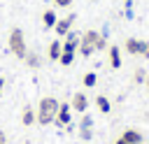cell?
Instances as JSON below:
<instances>
[{"mask_svg": "<svg viewBox=\"0 0 149 144\" xmlns=\"http://www.w3.org/2000/svg\"><path fill=\"white\" fill-rule=\"evenodd\" d=\"M121 139L128 142V144H142V132L135 130V128H128V130L121 132Z\"/></svg>", "mask_w": 149, "mask_h": 144, "instance_id": "cell-9", "label": "cell"}, {"mask_svg": "<svg viewBox=\"0 0 149 144\" xmlns=\"http://www.w3.org/2000/svg\"><path fill=\"white\" fill-rule=\"evenodd\" d=\"M107 51H109V65L114 67V70H119L121 67V49L119 46H107Z\"/></svg>", "mask_w": 149, "mask_h": 144, "instance_id": "cell-12", "label": "cell"}, {"mask_svg": "<svg viewBox=\"0 0 149 144\" xmlns=\"http://www.w3.org/2000/svg\"><path fill=\"white\" fill-rule=\"evenodd\" d=\"M56 21H58L56 12H54V9H44V14H42V23H44V28H54Z\"/></svg>", "mask_w": 149, "mask_h": 144, "instance_id": "cell-14", "label": "cell"}, {"mask_svg": "<svg viewBox=\"0 0 149 144\" xmlns=\"http://www.w3.org/2000/svg\"><path fill=\"white\" fill-rule=\"evenodd\" d=\"M58 105H61V102H58L54 95H44V98L37 102V111H35L37 121H35V123H40V125H49V123H54L56 111H58Z\"/></svg>", "mask_w": 149, "mask_h": 144, "instance_id": "cell-1", "label": "cell"}, {"mask_svg": "<svg viewBox=\"0 0 149 144\" xmlns=\"http://www.w3.org/2000/svg\"><path fill=\"white\" fill-rule=\"evenodd\" d=\"M7 46H9V51H12L19 60H23V58H26V53H28V44H26V35H23V30H21V28H12V30H9Z\"/></svg>", "mask_w": 149, "mask_h": 144, "instance_id": "cell-2", "label": "cell"}, {"mask_svg": "<svg viewBox=\"0 0 149 144\" xmlns=\"http://www.w3.org/2000/svg\"><path fill=\"white\" fill-rule=\"evenodd\" d=\"M35 121H37V116H35V109H33L30 105H26V107L21 109V123H23L26 128H30Z\"/></svg>", "mask_w": 149, "mask_h": 144, "instance_id": "cell-10", "label": "cell"}, {"mask_svg": "<svg viewBox=\"0 0 149 144\" xmlns=\"http://www.w3.org/2000/svg\"><path fill=\"white\" fill-rule=\"evenodd\" d=\"M23 63H26L30 70H37V67L42 65V58H40V53H37V51H28V53H26V58H23Z\"/></svg>", "mask_w": 149, "mask_h": 144, "instance_id": "cell-13", "label": "cell"}, {"mask_svg": "<svg viewBox=\"0 0 149 144\" xmlns=\"http://www.w3.org/2000/svg\"><path fill=\"white\" fill-rule=\"evenodd\" d=\"M72 23H74V14H68V16L58 19V21H56V26H54L56 35H58V37H65V35L72 30Z\"/></svg>", "mask_w": 149, "mask_h": 144, "instance_id": "cell-5", "label": "cell"}, {"mask_svg": "<svg viewBox=\"0 0 149 144\" xmlns=\"http://www.w3.org/2000/svg\"><path fill=\"white\" fill-rule=\"evenodd\" d=\"M70 121H72V107H70V102H61L54 123L61 125V128H65V125H70Z\"/></svg>", "mask_w": 149, "mask_h": 144, "instance_id": "cell-4", "label": "cell"}, {"mask_svg": "<svg viewBox=\"0 0 149 144\" xmlns=\"http://www.w3.org/2000/svg\"><path fill=\"white\" fill-rule=\"evenodd\" d=\"M70 107H72L74 111L84 114V111L88 109V98H86L84 93H74V95H72V100H70Z\"/></svg>", "mask_w": 149, "mask_h": 144, "instance_id": "cell-8", "label": "cell"}, {"mask_svg": "<svg viewBox=\"0 0 149 144\" xmlns=\"http://www.w3.org/2000/svg\"><path fill=\"white\" fill-rule=\"evenodd\" d=\"M98 37H100V33L98 30H86L84 35H81V39H79V53L84 56V58H88L93 51H95V42H98Z\"/></svg>", "mask_w": 149, "mask_h": 144, "instance_id": "cell-3", "label": "cell"}, {"mask_svg": "<svg viewBox=\"0 0 149 144\" xmlns=\"http://www.w3.org/2000/svg\"><path fill=\"white\" fill-rule=\"evenodd\" d=\"M79 39H81V35L79 33H74V30H70L68 35H65V39H63V51H77L79 49Z\"/></svg>", "mask_w": 149, "mask_h": 144, "instance_id": "cell-7", "label": "cell"}, {"mask_svg": "<svg viewBox=\"0 0 149 144\" xmlns=\"http://www.w3.org/2000/svg\"><path fill=\"white\" fill-rule=\"evenodd\" d=\"M133 79H135V81H137V84H142V81H144V79H147V72H144V70H142V67H137V70H135V74H133Z\"/></svg>", "mask_w": 149, "mask_h": 144, "instance_id": "cell-19", "label": "cell"}, {"mask_svg": "<svg viewBox=\"0 0 149 144\" xmlns=\"http://www.w3.org/2000/svg\"><path fill=\"white\" fill-rule=\"evenodd\" d=\"M72 2H74V0H54V5H56V7H63V9H65V7H70Z\"/></svg>", "mask_w": 149, "mask_h": 144, "instance_id": "cell-22", "label": "cell"}, {"mask_svg": "<svg viewBox=\"0 0 149 144\" xmlns=\"http://www.w3.org/2000/svg\"><path fill=\"white\" fill-rule=\"evenodd\" d=\"M72 60H74V53H72V51H63V53H61V58H58V63H61V65H65V67H68V65H72Z\"/></svg>", "mask_w": 149, "mask_h": 144, "instance_id": "cell-17", "label": "cell"}, {"mask_svg": "<svg viewBox=\"0 0 149 144\" xmlns=\"http://www.w3.org/2000/svg\"><path fill=\"white\" fill-rule=\"evenodd\" d=\"M142 144H144V142H142Z\"/></svg>", "mask_w": 149, "mask_h": 144, "instance_id": "cell-28", "label": "cell"}, {"mask_svg": "<svg viewBox=\"0 0 149 144\" xmlns=\"http://www.w3.org/2000/svg\"><path fill=\"white\" fill-rule=\"evenodd\" d=\"M144 44H147V39H137V37H128L126 42H123V49L130 53V56H142V51H144Z\"/></svg>", "mask_w": 149, "mask_h": 144, "instance_id": "cell-6", "label": "cell"}, {"mask_svg": "<svg viewBox=\"0 0 149 144\" xmlns=\"http://www.w3.org/2000/svg\"><path fill=\"white\" fill-rule=\"evenodd\" d=\"M114 144H128V142H123V139H121V137H119V139H116V142H114Z\"/></svg>", "mask_w": 149, "mask_h": 144, "instance_id": "cell-26", "label": "cell"}, {"mask_svg": "<svg viewBox=\"0 0 149 144\" xmlns=\"http://www.w3.org/2000/svg\"><path fill=\"white\" fill-rule=\"evenodd\" d=\"M0 144H7V135H5L2 130H0Z\"/></svg>", "mask_w": 149, "mask_h": 144, "instance_id": "cell-24", "label": "cell"}, {"mask_svg": "<svg viewBox=\"0 0 149 144\" xmlns=\"http://www.w3.org/2000/svg\"><path fill=\"white\" fill-rule=\"evenodd\" d=\"M81 81H84L86 88H93V86L98 84V74H95V72H86V74L81 77Z\"/></svg>", "mask_w": 149, "mask_h": 144, "instance_id": "cell-16", "label": "cell"}, {"mask_svg": "<svg viewBox=\"0 0 149 144\" xmlns=\"http://www.w3.org/2000/svg\"><path fill=\"white\" fill-rule=\"evenodd\" d=\"M61 53H63V42H61V39H54V42L49 44V49H47L49 60H58V58H61Z\"/></svg>", "mask_w": 149, "mask_h": 144, "instance_id": "cell-11", "label": "cell"}, {"mask_svg": "<svg viewBox=\"0 0 149 144\" xmlns=\"http://www.w3.org/2000/svg\"><path fill=\"white\" fill-rule=\"evenodd\" d=\"M142 58H149V42L144 44V51H142Z\"/></svg>", "mask_w": 149, "mask_h": 144, "instance_id": "cell-23", "label": "cell"}, {"mask_svg": "<svg viewBox=\"0 0 149 144\" xmlns=\"http://www.w3.org/2000/svg\"><path fill=\"white\" fill-rule=\"evenodd\" d=\"M102 49H107V37L105 35H100L98 42H95V51H102Z\"/></svg>", "mask_w": 149, "mask_h": 144, "instance_id": "cell-20", "label": "cell"}, {"mask_svg": "<svg viewBox=\"0 0 149 144\" xmlns=\"http://www.w3.org/2000/svg\"><path fill=\"white\" fill-rule=\"evenodd\" d=\"M79 128H93V118H91L88 114H84V116H81V123H79Z\"/></svg>", "mask_w": 149, "mask_h": 144, "instance_id": "cell-21", "label": "cell"}, {"mask_svg": "<svg viewBox=\"0 0 149 144\" xmlns=\"http://www.w3.org/2000/svg\"><path fill=\"white\" fill-rule=\"evenodd\" d=\"M2 91H5V77H0V95H2Z\"/></svg>", "mask_w": 149, "mask_h": 144, "instance_id": "cell-25", "label": "cell"}, {"mask_svg": "<svg viewBox=\"0 0 149 144\" xmlns=\"http://www.w3.org/2000/svg\"><path fill=\"white\" fill-rule=\"evenodd\" d=\"M144 84H147V88H149V72H147V79H144Z\"/></svg>", "mask_w": 149, "mask_h": 144, "instance_id": "cell-27", "label": "cell"}, {"mask_svg": "<svg viewBox=\"0 0 149 144\" xmlns=\"http://www.w3.org/2000/svg\"><path fill=\"white\" fill-rule=\"evenodd\" d=\"M79 137H81L84 142H88V139L93 137V128H79Z\"/></svg>", "mask_w": 149, "mask_h": 144, "instance_id": "cell-18", "label": "cell"}, {"mask_svg": "<svg viewBox=\"0 0 149 144\" xmlns=\"http://www.w3.org/2000/svg\"><path fill=\"white\" fill-rule=\"evenodd\" d=\"M95 107H98L102 114H109V109H112V105H109V100H107L105 95H98V98H95Z\"/></svg>", "mask_w": 149, "mask_h": 144, "instance_id": "cell-15", "label": "cell"}]
</instances>
